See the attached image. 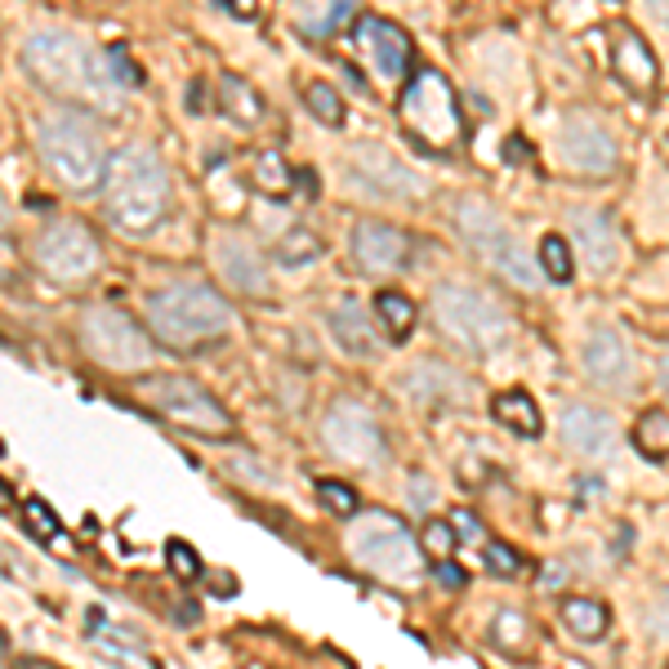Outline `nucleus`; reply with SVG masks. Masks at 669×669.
Masks as SVG:
<instances>
[{
  "label": "nucleus",
  "mask_w": 669,
  "mask_h": 669,
  "mask_svg": "<svg viewBox=\"0 0 669 669\" xmlns=\"http://www.w3.org/2000/svg\"><path fill=\"white\" fill-rule=\"evenodd\" d=\"M23 68L54 89L59 99L89 104V108H112L117 104V81L108 72V54H94L89 45L72 32L40 27L23 40Z\"/></svg>",
  "instance_id": "nucleus-1"
},
{
  "label": "nucleus",
  "mask_w": 669,
  "mask_h": 669,
  "mask_svg": "<svg viewBox=\"0 0 669 669\" xmlns=\"http://www.w3.org/2000/svg\"><path fill=\"white\" fill-rule=\"evenodd\" d=\"M104 210L130 236L153 232L166 219V210H170V174H166L161 157L148 148V143H125V148H117L108 157Z\"/></svg>",
  "instance_id": "nucleus-2"
},
{
  "label": "nucleus",
  "mask_w": 669,
  "mask_h": 669,
  "mask_svg": "<svg viewBox=\"0 0 669 669\" xmlns=\"http://www.w3.org/2000/svg\"><path fill=\"white\" fill-rule=\"evenodd\" d=\"M36 148H40L45 170H50L68 193H94L108 174L104 138L89 125L85 112H63V108L45 112L36 121Z\"/></svg>",
  "instance_id": "nucleus-3"
},
{
  "label": "nucleus",
  "mask_w": 669,
  "mask_h": 669,
  "mask_svg": "<svg viewBox=\"0 0 669 669\" xmlns=\"http://www.w3.org/2000/svg\"><path fill=\"white\" fill-rule=\"evenodd\" d=\"M148 326L166 349H197L232 326V308L202 281H170L148 295Z\"/></svg>",
  "instance_id": "nucleus-4"
},
{
  "label": "nucleus",
  "mask_w": 669,
  "mask_h": 669,
  "mask_svg": "<svg viewBox=\"0 0 669 669\" xmlns=\"http://www.w3.org/2000/svg\"><path fill=\"white\" fill-rule=\"evenodd\" d=\"M455 228H460V236L469 242V251H473L477 259H483L487 268H496L504 281L522 285V291H536V285H540L545 272L532 264L527 251H522L518 232L500 219L496 206L477 202V197H464V202L455 206Z\"/></svg>",
  "instance_id": "nucleus-5"
},
{
  "label": "nucleus",
  "mask_w": 669,
  "mask_h": 669,
  "mask_svg": "<svg viewBox=\"0 0 669 669\" xmlns=\"http://www.w3.org/2000/svg\"><path fill=\"white\" fill-rule=\"evenodd\" d=\"M434 321L447 340L464 353H496L509 344V317L496 300H487L473 285H438L434 291Z\"/></svg>",
  "instance_id": "nucleus-6"
},
{
  "label": "nucleus",
  "mask_w": 669,
  "mask_h": 669,
  "mask_svg": "<svg viewBox=\"0 0 669 669\" xmlns=\"http://www.w3.org/2000/svg\"><path fill=\"white\" fill-rule=\"evenodd\" d=\"M349 549H353V562L362 571H370V576L389 581V585H415L419 581V549L411 540V532L402 527V522L375 513L366 522H357L353 536H349Z\"/></svg>",
  "instance_id": "nucleus-7"
},
{
  "label": "nucleus",
  "mask_w": 669,
  "mask_h": 669,
  "mask_svg": "<svg viewBox=\"0 0 669 669\" xmlns=\"http://www.w3.org/2000/svg\"><path fill=\"white\" fill-rule=\"evenodd\" d=\"M138 393L148 398V406L157 415L187 428V434H228L232 428L219 398L206 393L197 379H187V375H148V379H138Z\"/></svg>",
  "instance_id": "nucleus-8"
},
{
  "label": "nucleus",
  "mask_w": 669,
  "mask_h": 669,
  "mask_svg": "<svg viewBox=\"0 0 669 669\" xmlns=\"http://www.w3.org/2000/svg\"><path fill=\"white\" fill-rule=\"evenodd\" d=\"M402 121L428 148H451L460 138V99L442 72H419L402 94Z\"/></svg>",
  "instance_id": "nucleus-9"
},
{
  "label": "nucleus",
  "mask_w": 669,
  "mask_h": 669,
  "mask_svg": "<svg viewBox=\"0 0 669 669\" xmlns=\"http://www.w3.org/2000/svg\"><path fill=\"white\" fill-rule=\"evenodd\" d=\"M321 442L330 455H340L344 464H357V469H375L389 460L385 428L375 424V415L362 402H334L321 415Z\"/></svg>",
  "instance_id": "nucleus-10"
},
{
  "label": "nucleus",
  "mask_w": 669,
  "mask_h": 669,
  "mask_svg": "<svg viewBox=\"0 0 669 669\" xmlns=\"http://www.w3.org/2000/svg\"><path fill=\"white\" fill-rule=\"evenodd\" d=\"M81 340H85L89 357H99L112 370H134V366L153 362V340L121 308H89L81 317Z\"/></svg>",
  "instance_id": "nucleus-11"
},
{
  "label": "nucleus",
  "mask_w": 669,
  "mask_h": 669,
  "mask_svg": "<svg viewBox=\"0 0 669 669\" xmlns=\"http://www.w3.org/2000/svg\"><path fill=\"white\" fill-rule=\"evenodd\" d=\"M99 242L85 223H54L36 236V264L45 277H54L63 285H76L85 277L99 272Z\"/></svg>",
  "instance_id": "nucleus-12"
},
{
  "label": "nucleus",
  "mask_w": 669,
  "mask_h": 669,
  "mask_svg": "<svg viewBox=\"0 0 669 669\" xmlns=\"http://www.w3.org/2000/svg\"><path fill=\"white\" fill-rule=\"evenodd\" d=\"M558 153L567 170L576 174H611L616 170V143L594 117H567L558 134Z\"/></svg>",
  "instance_id": "nucleus-13"
},
{
  "label": "nucleus",
  "mask_w": 669,
  "mask_h": 669,
  "mask_svg": "<svg viewBox=\"0 0 669 669\" xmlns=\"http://www.w3.org/2000/svg\"><path fill=\"white\" fill-rule=\"evenodd\" d=\"M353 183L370 197H419L424 179L411 174L393 153L385 148H353Z\"/></svg>",
  "instance_id": "nucleus-14"
},
{
  "label": "nucleus",
  "mask_w": 669,
  "mask_h": 669,
  "mask_svg": "<svg viewBox=\"0 0 669 669\" xmlns=\"http://www.w3.org/2000/svg\"><path fill=\"white\" fill-rule=\"evenodd\" d=\"M562 442H567V451H576L581 460H611L620 438H616L611 415H603L598 406L571 402L562 411Z\"/></svg>",
  "instance_id": "nucleus-15"
},
{
  "label": "nucleus",
  "mask_w": 669,
  "mask_h": 669,
  "mask_svg": "<svg viewBox=\"0 0 669 669\" xmlns=\"http://www.w3.org/2000/svg\"><path fill=\"white\" fill-rule=\"evenodd\" d=\"M581 362H585V375L594 379V385H598V389H611V393L625 389L630 379H634V353H630V344L620 340L611 326H598V330L589 334Z\"/></svg>",
  "instance_id": "nucleus-16"
},
{
  "label": "nucleus",
  "mask_w": 669,
  "mask_h": 669,
  "mask_svg": "<svg viewBox=\"0 0 669 669\" xmlns=\"http://www.w3.org/2000/svg\"><path fill=\"white\" fill-rule=\"evenodd\" d=\"M406 255H411V242L402 228L379 223V219H362L353 228V259L366 272H398L406 268Z\"/></svg>",
  "instance_id": "nucleus-17"
},
{
  "label": "nucleus",
  "mask_w": 669,
  "mask_h": 669,
  "mask_svg": "<svg viewBox=\"0 0 669 669\" xmlns=\"http://www.w3.org/2000/svg\"><path fill=\"white\" fill-rule=\"evenodd\" d=\"M215 264L223 272V281L242 295H268V259L259 255V246H251L246 236H219L215 242Z\"/></svg>",
  "instance_id": "nucleus-18"
},
{
  "label": "nucleus",
  "mask_w": 669,
  "mask_h": 669,
  "mask_svg": "<svg viewBox=\"0 0 669 669\" xmlns=\"http://www.w3.org/2000/svg\"><path fill=\"white\" fill-rule=\"evenodd\" d=\"M357 45L370 54L375 72H385V76H402L406 63H411V36L398 23H389V19L362 14L357 19Z\"/></svg>",
  "instance_id": "nucleus-19"
},
{
  "label": "nucleus",
  "mask_w": 669,
  "mask_h": 669,
  "mask_svg": "<svg viewBox=\"0 0 669 669\" xmlns=\"http://www.w3.org/2000/svg\"><path fill=\"white\" fill-rule=\"evenodd\" d=\"M398 393L411 398L415 406H455L464 402V379L451 370V366H438V362H419L415 370H406L398 379Z\"/></svg>",
  "instance_id": "nucleus-20"
},
{
  "label": "nucleus",
  "mask_w": 669,
  "mask_h": 669,
  "mask_svg": "<svg viewBox=\"0 0 669 669\" xmlns=\"http://www.w3.org/2000/svg\"><path fill=\"white\" fill-rule=\"evenodd\" d=\"M571 232H576V251L594 272H611L620 259V236L603 210H576L571 215Z\"/></svg>",
  "instance_id": "nucleus-21"
},
{
  "label": "nucleus",
  "mask_w": 669,
  "mask_h": 669,
  "mask_svg": "<svg viewBox=\"0 0 669 669\" xmlns=\"http://www.w3.org/2000/svg\"><path fill=\"white\" fill-rule=\"evenodd\" d=\"M330 330H334V344H340L344 353H353V357H370L375 353V334H370V317H366V308L357 304V300H340L330 308Z\"/></svg>",
  "instance_id": "nucleus-22"
},
{
  "label": "nucleus",
  "mask_w": 669,
  "mask_h": 669,
  "mask_svg": "<svg viewBox=\"0 0 669 669\" xmlns=\"http://www.w3.org/2000/svg\"><path fill=\"white\" fill-rule=\"evenodd\" d=\"M357 14V0H295V27L304 36H334Z\"/></svg>",
  "instance_id": "nucleus-23"
},
{
  "label": "nucleus",
  "mask_w": 669,
  "mask_h": 669,
  "mask_svg": "<svg viewBox=\"0 0 669 669\" xmlns=\"http://www.w3.org/2000/svg\"><path fill=\"white\" fill-rule=\"evenodd\" d=\"M491 411H496V419L509 428V434H518V438H540V428H545L540 406L532 402V393H522V389L500 393Z\"/></svg>",
  "instance_id": "nucleus-24"
},
{
  "label": "nucleus",
  "mask_w": 669,
  "mask_h": 669,
  "mask_svg": "<svg viewBox=\"0 0 669 669\" xmlns=\"http://www.w3.org/2000/svg\"><path fill=\"white\" fill-rule=\"evenodd\" d=\"M616 68H620V76H625V85H634V89L656 85V59H652L647 40L638 32H625L616 40Z\"/></svg>",
  "instance_id": "nucleus-25"
},
{
  "label": "nucleus",
  "mask_w": 669,
  "mask_h": 669,
  "mask_svg": "<svg viewBox=\"0 0 669 669\" xmlns=\"http://www.w3.org/2000/svg\"><path fill=\"white\" fill-rule=\"evenodd\" d=\"M558 616H562V625L576 638H585V643H598L607 634V625H611V616H607V607L598 598H562Z\"/></svg>",
  "instance_id": "nucleus-26"
},
{
  "label": "nucleus",
  "mask_w": 669,
  "mask_h": 669,
  "mask_svg": "<svg viewBox=\"0 0 669 669\" xmlns=\"http://www.w3.org/2000/svg\"><path fill=\"white\" fill-rule=\"evenodd\" d=\"M219 108L236 125H259V117H264V99L255 94V85L236 81V76H223V85H219Z\"/></svg>",
  "instance_id": "nucleus-27"
},
{
  "label": "nucleus",
  "mask_w": 669,
  "mask_h": 669,
  "mask_svg": "<svg viewBox=\"0 0 669 669\" xmlns=\"http://www.w3.org/2000/svg\"><path fill=\"white\" fill-rule=\"evenodd\" d=\"M375 317H379V326H385L389 340H398V344L415 330V304L402 291H379L375 295Z\"/></svg>",
  "instance_id": "nucleus-28"
},
{
  "label": "nucleus",
  "mask_w": 669,
  "mask_h": 669,
  "mask_svg": "<svg viewBox=\"0 0 669 669\" xmlns=\"http://www.w3.org/2000/svg\"><path fill=\"white\" fill-rule=\"evenodd\" d=\"M634 447L647 455V460H665L669 455V411H643L638 424H634Z\"/></svg>",
  "instance_id": "nucleus-29"
},
{
  "label": "nucleus",
  "mask_w": 669,
  "mask_h": 669,
  "mask_svg": "<svg viewBox=\"0 0 669 669\" xmlns=\"http://www.w3.org/2000/svg\"><path fill=\"white\" fill-rule=\"evenodd\" d=\"M277 264H285V268H304V264H313L317 255H321V242L308 232V228H285L281 236H277Z\"/></svg>",
  "instance_id": "nucleus-30"
},
{
  "label": "nucleus",
  "mask_w": 669,
  "mask_h": 669,
  "mask_svg": "<svg viewBox=\"0 0 669 669\" xmlns=\"http://www.w3.org/2000/svg\"><path fill=\"white\" fill-rule=\"evenodd\" d=\"M304 108L321 125H344V99H340V89L326 85V81H308L304 85Z\"/></svg>",
  "instance_id": "nucleus-31"
},
{
  "label": "nucleus",
  "mask_w": 669,
  "mask_h": 669,
  "mask_svg": "<svg viewBox=\"0 0 669 669\" xmlns=\"http://www.w3.org/2000/svg\"><path fill=\"white\" fill-rule=\"evenodd\" d=\"M536 264H540V272H545L549 281H558V285L576 277V264H571V246L562 242V236H554V232L540 242V259H536Z\"/></svg>",
  "instance_id": "nucleus-32"
},
{
  "label": "nucleus",
  "mask_w": 669,
  "mask_h": 669,
  "mask_svg": "<svg viewBox=\"0 0 669 669\" xmlns=\"http://www.w3.org/2000/svg\"><path fill=\"white\" fill-rule=\"evenodd\" d=\"M455 540H460V532H455V522H447V518H428L424 532H419L424 554H434V558H451Z\"/></svg>",
  "instance_id": "nucleus-33"
},
{
  "label": "nucleus",
  "mask_w": 669,
  "mask_h": 669,
  "mask_svg": "<svg viewBox=\"0 0 669 669\" xmlns=\"http://www.w3.org/2000/svg\"><path fill=\"white\" fill-rule=\"evenodd\" d=\"M23 522H27V532H32V536H40V540H54V536L63 532L59 513H54L50 504H45V500H36V496L23 504Z\"/></svg>",
  "instance_id": "nucleus-34"
},
{
  "label": "nucleus",
  "mask_w": 669,
  "mask_h": 669,
  "mask_svg": "<svg viewBox=\"0 0 669 669\" xmlns=\"http://www.w3.org/2000/svg\"><path fill=\"white\" fill-rule=\"evenodd\" d=\"M317 496H321V504H326L330 513H340V518H353V513H357V491H353L349 483L321 477V483H317Z\"/></svg>",
  "instance_id": "nucleus-35"
},
{
  "label": "nucleus",
  "mask_w": 669,
  "mask_h": 669,
  "mask_svg": "<svg viewBox=\"0 0 669 669\" xmlns=\"http://www.w3.org/2000/svg\"><path fill=\"white\" fill-rule=\"evenodd\" d=\"M491 638H496L504 652H518L522 643H527V616H522V611H500L496 625H491Z\"/></svg>",
  "instance_id": "nucleus-36"
},
{
  "label": "nucleus",
  "mask_w": 669,
  "mask_h": 669,
  "mask_svg": "<svg viewBox=\"0 0 669 669\" xmlns=\"http://www.w3.org/2000/svg\"><path fill=\"white\" fill-rule=\"evenodd\" d=\"M255 183L264 187V193H272V197H281V193H285V183H291V174H285V166H281V157H277V153H264V157L255 161Z\"/></svg>",
  "instance_id": "nucleus-37"
},
{
  "label": "nucleus",
  "mask_w": 669,
  "mask_h": 669,
  "mask_svg": "<svg viewBox=\"0 0 669 669\" xmlns=\"http://www.w3.org/2000/svg\"><path fill=\"white\" fill-rule=\"evenodd\" d=\"M166 562H170V571L179 581H197L202 576V558H197V549L193 545H183V540H170L166 545Z\"/></svg>",
  "instance_id": "nucleus-38"
},
{
  "label": "nucleus",
  "mask_w": 669,
  "mask_h": 669,
  "mask_svg": "<svg viewBox=\"0 0 669 669\" xmlns=\"http://www.w3.org/2000/svg\"><path fill=\"white\" fill-rule=\"evenodd\" d=\"M483 562L496 571V576H518V571H522V554L509 549V545H500V540H487L483 545Z\"/></svg>",
  "instance_id": "nucleus-39"
},
{
  "label": "nucleus",
  "mask_w": 669,
  "mask_h": 669,
  "mask_svg": "<svg viewBox=\"0 0 669 669\" xmlns=\"http://www.w3.org/2000/svg\"><path fill=\"white\" fill-rule=\"evenodd\" d=\"M108 72H112V81L125 85V89H138V85H143V72H138L134 59L125 54V45H112V50H108Z\"/></svg>",
  "instance_id": "nucleus-40"
},
{
  "label": "nucleus",
  "mask_w": 669,
  "mask_h": 669,
  "mask_svg": "<svg viewBox=\"0 0 669 669\" xmlns=\"http://www.w3.org/2000/svg\"><path fill=\"white\" fill-rule=\"evenodd\" d=\"M434 581H438L442 589H464V585H469L464 567H460V562H451V558H442V562L434 567Z\"/></svg>",
  "instance_id": "nucleus-41"
},
{
  "label": "nucleus",
  "mask_w": 669,
  "mask_h": 669,
  "mask_svg": "<svg viewBox=\"0 0 669 669\" xmlns=\"http://www.w3.org/2000/svg\"><path fill=\"white\" fill-rule=\"evenodd\" d=\"M210 594L232 598L236 594V576H228V571H210Z\"/></svg>",
  "instance_id": "nucleus-42"
},
{
  "label": "nucleus",
  "mask_w": 669,
  "mask_h": 669,
  "mask_svg": "<svg viewBox=\"0 0 669 669\" xmlns=\"http://www.w3.org/2000/svg\"><path fill=\"white\" fill-rule=\"evenodd\" d=\"M652 630H656V634H669V589L660 594V603H656V611H652Z\"/></svg>",
  "instance_id": "nucleus-43"
},
{
  "label": "nucleus",
  "mask_w": 669,
  "mask_h": 669,
  "mask_svg": "<svg viewBox=\"0 0 669 669\" xmlns=\"http://www.w3.org/2000/svg\"><path fill=\"white\" fill-rule=\"evenodd\" d=\"M451 522H455V532H460V536H483V527H477V518H473L469 509H455Z\"/></svg>",
  "instance_id": "nucleus-44"
},
{
  "label": "nucleus",
  "mask_w": 669,
  "mask_h": 669,
  "mask_svg": "<svg viewBox=\"0 0 669 669\" xmlns=\"http://www.w3.org/2000/svg\"><path fill=\"white\" fill-rule=\"evenodd\" d=\"M406 496H411V504H428L434 500V483H428V477H415V487H406Z\"/></svg>",
  "instance_id": "nucleus-45"
},
{
  "label": "nucleus",
  "mask_w": 669,
  "mask_h": 669,
  "mask_svg": "<svg viewBox=\"0 0 669 669\" xmlns=\"http://www.w3.org/2000/svg\"><path fill=\"white\" fill-rule=\"evenodd\" d=\"M228 10H232L236 19H246V23H251V19L259 14V0H228Z\"/></svg>",
  "instance_id": "nucleus-46"
},
{
  "label": "nucleus",
  "mask_w": 669,
  "mask_h": 669,
  "mask_svg": "<svg viewBox=\"0 0 669 669\" xmlns=\"http://www.w3.org/2000/svg\"><path fill=\"white\" fill-rule=\"evenodd\" d=\"M504 153H509V161H527V157H522V153H527V143H522V138H509Z\"/></svg>",
  "instance_id": "nucleus-47"
},
{
  "label": "nucleus",
  "mask_w": 669,
  "mask_h": 669,
  "mask_svg": "<svg viewBox=\"0 0 669 669\" xmlns=\"http://www.w3.org/2000/svg\"><path fill=\"white\" fill-rule=\"evenodd\" d=\"M647 10H652V14H656L665 27H669V0H647Z\"/></svg>",
  "instance_id": "nucleus-48"
},
{
  "label": "nucleus",
  "mask_w": 669,
  "mask_h": 669,
  "mask_svg": "<svg viewBox=\"0 0 669 669\" xmlns=\"http://www.w3.org/2000/svg\"><path fill=\"white\" fill-rule=\"evenodd\" d=\"M656 375H660V389H665V393H669V353H665V357H660V366H656Z\"/></svg>",
  "instance_id": "nucleus-49"
}]
</instances>
